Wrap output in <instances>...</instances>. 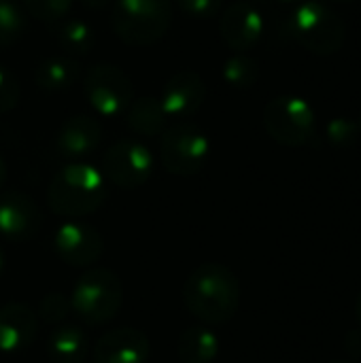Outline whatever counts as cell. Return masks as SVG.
Here are the masks:
<instances>
[{
	"instance_id": "83f0119b",
	"label": "cell",
	"mask_w": 361,
	"mask_h": 363,
	"mask_svg": "<svg viewBox=\"0 0 361 363\" xmlns=\"http://www.w3.org/2000/svg\"><path fill=\"white\" fill-rule=\"evenodd\" d=\"M360 128L357 123L345 119V117H338V119H332L326 128V136L334 143V145H349L355 140Z\"/></svg>"
},
{
	"instance_id": "7a4b0ae2",
	"label": "cell",
	"mask_w": 361,
	"mask_h": 363,
	"mask_svg": "<svg viewBox=\"0 0 361 363\" xmlns=\"http://www.w3.org/2000/svg\"><path fill=\"white\" fill-rule=\"evenodd\" d=\"M106 198L104 174L89 164H68L51 179L47 189L49 208L62 217H83L100 208Z\"/></svg>"
},
{
	"instance_id": "6da1fadb",
	"label": "cell",
	"mask_w": 361,
	"mask_h": 363,
	"mask_svg": "<svg viewBox=\"0 0 361 363\" xmlns=\"http://www.w3.org/2000/svg\"><path fill=\"white\" fill-rule=\"evenodd\" d=\"M187 311L209 325L228 323L240 304V285L236 274L223 264L198 266L183 287Z\"/></svg>"
},
{
	"instance_id": "e0dca14e",
	"label": "cell",
	"mask_w": 361,
	"mask_h": 363,
	"mask_svg": "<svg viewBox=\"0 0 361 363\" xmlns=\"http://www.w3.org/2000/svg\"><path fill=\"white\" fill-rule=\"evenodd\" d=\"M79 77V64L66 53L47 55L36 64L34 81L43 91H64L74 85Z\"/></svg>"
},
{
	"instance_id": "8fae6325",
	"label": "cell",
	"mask_w": 361,
	"mask_h": 363,
	"mask_svg": "<svg viewBox=\"0 0 361 363\" xmlns=\"http://www.w3.org/2000/svg\"><path fill=\"white\" fill-rule=\"evenodd\" d=\"M43 217L36 202L21 191L0 196V234L13 242H26L40 230Z\"/></svg>"
},
{
	"instance_id": "484cf974",
	"label": "cell",
	"mask_w": 361,
	"mask_h": 363,
	"mask_svg": "<svg viewBox=\"0 0 361 363\" xmlns=\"http://www.w3.org/2000/svg\"><path fill=\"white\" fill-rule=\"evenodd\" d=\"M19 96H21V89H19L17 79L4 66H0V113L13 111L19 102Z\"/></svg>"
},
{
	"instance_id": "9a60e30c",
	"label": "cell",
	"mask_w": 361,
	"mask_h": 363,
	"mask_svg": "<svg viewBox=\"0 0 361 363\" xmlns=\"http://www.w3.org/2000/svg\"><path fill=\"white\" fill-rule=\"evenodd\" d=\"M102 140V128L96 119L87 115H77L64 121L55 136V149L62 157L81 160L91 155Z\"/></svg>"
},
{
	"instance_id": "1f68e13d",
	"label": "cell",
	"mask_w": 361,
	"mask_h": 363,
	"mask_svg": "<svg viewBox=\"0 0 361 363\" xmlns=\"http://www.w3.org/2000/svg\"><path fill=\"white\" fill-rule=\"evenodd\" d=\"M355 311H357V319H360L361 323V291L360 296H357V300H355Z\"/></svg>"
},
{
	"instance_id": "2e32d148",
	"label": "cell",
	"mask_w": 361,
	"mask_h": 363,
	"mask_svg": "<svg viewBox=\"0 0 361 363\" xmlns=\"http://www.w3.org/2000/svg\"><path fill=\"white\" fill-rule=\"evenodd\" d=\"M38 321L32 308L26 304H6L0 308V351L19 353L26 351L36 338Z\"/></svg>"
},
{
	"instance_id": "cb8c5ba5",
	"label": "cell",
	"mask_w": 361,
	"mask_h": 363,
	"mask_svg": "<svg viewBox=\"0 0 361 363\" xmlns=\"http://www.w3.org/2000/svg\"><path fill=\"white\" fill-rule=\"evenodd\" d=\"M70 4H72V0H23L26 11L45 23L62 21L68 15Z\"/></svg>"
},
{
	"instance_id": "f546056e",
	"label": "cell",
	"mask_w": 361,
	"mask_h": 363,
	"mask_svg": "<svg viewBox=\"0 0 361 363\" xmlns=\"http://www.w3.org/2000/svg\"><path fill=\"white\" fill-rule=\"evenodd\" d=\"M89 9H96V11H100V9H106V6H111L115 0H83Z\"/></svg>"
},
{
	"instance_id": "52a82bcc",
	"label": "cell",
	"mask_w": 361,
	"mask_h": 363,
	"mask_svg": "<svg viewBox=\"0 0 361 363\" xmlns=\"http://www.w3.org/2000/svg\"><path fill=\"white\" fill-rule=\"evenodd\" d=\"M211 153L209 136L194 123H177L162 134L160 157L164 168L177 177L198 174Z\"/></svg>"
},
{
	"instance_id": "5bb4252c",
	"label": "cell",
	"mask_w": 361,
	"mask_h": 363,
	"mask_svg": "<svg viewBox=\"0 0 361 363\" xmlns=\"http://www.w3.org/2000/svg\"><path fill=\"white\" fill-rule=\"evenodd\" d=\"M149 338L132 328L106 332L94 347V363H145L149 359Z\"/></svg>"
},
{
	"instance_id": "9c48e42d",
	"label": "cell",
	"mask_w": 361,
	"mask_h": 363,
	"mask_svg": "<svg viewBox=\"0 0 361 363\" xmlns=\"http://www.w3.org/2000/svg\"><path fill=\"white\" fill-rule=\"evenodd\" d=\"M83 89L87 102L100 117L121 115L130 106L134 96L130 77L113 64L94 66L85 77Z\"/></svg>"
},
{
	"instance_id": "f1b7e54d",
	"label": "cell",
	"mask_w": 361,
	"mask_h": 363,
	"mask_svg": "<svg viewBox=\"0 0 361 363\" xmlns=\"http://www.w3.org/2000/svg\"><path fill=\"white\" fill-rule=\"evenodd\" d=\"M345 349L351 357H361V330H353L345 336Z\"/></svg>"
},
{
	"instance_id": "4dcf8cb0",
	"label": "cell",
	"mask_w": 361,
	"mask_h": 363,
	"mask_svg": "<svg viewBox=\"0 0 361 363\" xmlns=\"http://www.w3.org/2000/svg\"><path fill=\"white\" fill-rule=\"evenodd\" d=\"M4 181H6V166H4V162H2V157H0V189H2V185H4Z\"/></svg>"
},
{
	"instance_id": "836d02e7",
	"label": "cell",
	"mask_w": 361,
	"mask_h": 363,
	"mask_svg": "<svg viewBox=\"0 0 361 363\" xmlns=\"http://www.w3.org/2000/svg\"><path fill=\"white\" fill-rule=\"evenodd\" d=\"M332 2H355V0H332Z\"/></svg>"
},
{
	"instance_id": "d6a6232c",
	"label": "cell",
	"mask_w": 361,
	"mask_h": 363,
	"mask_svg": "<svg viewBox=\"0 0 361 363\" xmlns=\"http://www.w3.org/2000/svg\"><path fill=\"white\" fill-rule=\"evenodd\" d=\"M2 270H4V253L0 249V274H2Z\"/></svg>"
},
{
	"instance_id": "ffe728a7",
	"label": "cell",
	"mask_w": 361,
	"mask_h": 363,
	"mask_svg": "<svg viewBox=\"0 0 361 363\" xmlns=\"http://www.w3.org/2000/svg\"><path fill=\"white\" fill-rule=\"evenodd\" d=\"M89 351V338L79 328H60L51 334L47 353L53 363H83Z\"/></svg>"
},
{
	"instance_id": "d4e9b609",
	"label": "cell",
	"mask_w": 361,
	"mask_h": 363,
	"mask_svg": "<svg viewBox=\"0 0 361 363\" xmlns=\"http://www.w3.org/2000/svg\"><path fill=\"white\" fill-rule=\"evenodd\" d=\"M70 313V300L62 294H49L38 306V315L45 323H60Z\"/></svg>"
},
{
	"instance_id": "d6986e66",
	"label": "cell",
	"mask_w": 361,
	"mask_h": 363,
	"mask_svg": "<svg viewBox=\"0 0 361 363\" xmlns=\"http://www.w3.org/2000/svg\"><path fill=\"white\" fill-rule=\"evenodd\" d=\"M219 353V338L206 328H189L177 340L181 363H213Z\"/></svg>"
},
{
	"instance_id": "5b68a950",
	"label": "cell",
	"mask_w": 361,
	"mask_h": 363,
	"mask_svg": "<svg viewBox=\"0 0 361 363\" xmlns=\"http://www.w3.org/2000/svg\"><path fill=\"white\" fill-rule=\"evenodd\" d=\"M289 32L319 55L336 53L345 43V21L323 0H302L289 17Z\"/></svg>"
},
{
	"instance_id": "ba28073f",
	"label": "cell",
	"mask_w": 361,
	"mask_h": 363,
	"mask_svg": "<svg viewBox=\"0 0 361 363\" xmlns=\"http://www.w3.org/2000/svg\"><path fill=\"white\" fill-rule=\"evenodd\" d=\"M153 153L134 138H123L113 143L102 160V174L115 187L136 189L145 185L153 172Z\"/></svg>"
},
{
	"instance_id": "8d00e7d4",
	"label": "cell",
	"mask_w": 361,
	"mask_h": 363,
	"mask_svg": "<svg viewBox=\"0 0 361 363\" xmlns=\"http://www.w3.org/2000/svg\"><path fill=\"white\" fill-rule=\"evenodd\" d=\"M336 363H349V362H336Z\"/></svg>"
},
{
	"instance_id": "3957f363",
	"label": "cell",
	"mask_w": 361,
	"mask_h": 363,
	"mask_svg": "<svg viewBox=\"0 0 361 363\" xmlns=\"http://www.w3.org/2000/svg\"><path fill=\"white\" fill-rule=\"evenodd\" d=\"M170 21V0H115L111 4L113 32L134 47H147L160 40Z\"/></svg>"
},
{
	"instance_id": "7402d4cb",
	"label": "cell",
	"mask_w": 361,
	"mask_h": 363,
	"mask_svg": "<svg viewBox=\"0 0 361 363\" xmlns=\"http://www.w3.org/2000/svg\"><path fill=\"white\" fill-rule=\"evenodd\" d=\"M226 83L236 89H249L257 83L260 79V64L247 55V53H234L232 57L226 60L223 70H221Z\"/></svg>"
},
{
	"instance_id": "8992f818",
	"label": "cell",
	"mask_w": 361,
	"mask_h": 363,
	"mask_svg": "<svg viewBox=\"0 0 361 363\" xmlns=\"http://www.w3.org/2000/svg\"><path fill=\"white\" fill-rule=\"evenodd\" d=\"M266 132L285 147H306L317 143V113L298 96H279L264 108Z\"/></svg>"
},
{
	"instance_id": "7c38bea8",
	"label": "cell",
	"mask_w": 361,
	"mask_h": 363,
	"mask_svg": "<svg viewBox=\"0 0 361 363\" xmlns=\"http://www.w3.org/2000/svg\"><path fill=\"white\" fill-rule=\"evenodd\" d=\"M219 32L226 45L234 51H249L264 34V17L260 9L247 0L230 4L219 21Z\"/></svg>"
},
{
	"instance_id": "e575fe53",
	"label": "cell",
	"mask_w": 361,
	"mask_h": 363,
	"mask_svg": "<svg viewBox=\"0 0 361 363\" xmlns=\"http://www.w3.org/2000/svg\"><path fill=\"white\" fill-rule=\"evenodd\" d=\"M281 2H302V0H281Z\"/></svg>"
},
{
	"instance_id": "4316f807",
	"label": "cell",
	"mask_w": 361,
	"mask_h": 363,
	"mask_svg": "<svg viewBox=\"0 0 361 363\" xmlns=\"http://www.w3.org/2000/svg\"><path fill=\"white\" fill-rule=\"evenodd\" d=\"M179 4V9L194 17V19H209L219 15V11L223 9V0H174Z\"/></svg>"
},
{
	"instance_id": "603a6c76",
	"label": "cell",
	"mask_w": 361,
	"mask_h": 363,
	"mask_svg": "<svg viewBox=\"0 0 361 363\" xmlns=\"http://www.w3.org/2000/svg\"><path fill=\"white\" fill-rule=\"evenodd\" d=\"M26 28V15L15 0H0V47L15 43Z\"/></svg>"
},
{
	"instance_id": "ac0fdd59",
	"label": "cell",
	"mask_w": 361,
	"mask_h": 363,
	"mask_svg": "<svg viewBox=\"0 0 361 363\" xmlns=\"http://www.w3.org/2000/svg\"><path fill=\"white\" fill-rule=\"evenodd\" d=\"M126 111H128L126 121L130 130L140 136H160L168 121V115L162 108L160 98L153 96H143L138 100H132Z\"/></svg>"
},
{
	"instance_id": "30bf717a",
	"label": "cell",
	"mask_w": 361,
	"mask_h": 363,
	"mask_svg": "<svg viewBox=\"0 0 361 363\" xmlns=\"http://www.w3.org/2000/svg\"><path fill=\"white\" fill-rule=\"evenodd\" d=\"M53 249L62 262L74 268H85L98 262L102 255V236L87 223L68 221L57 228L53 236Z\"/></svg>"
},
{
	"instance_id": "277c9868",
	"label": "cell",
	"mask_w": 361,
	"mask_h": 363,
	"mask_svg": "<svg viewBox=\"0 0 361 363\" xmlns=\"http://www.w3.org/2000/svg\"><path fill=\"white\" fill-rule=\"evenodd\" d=\"M123 302V287L115 272L91 268L74 283L70 294V311L89 325L111 321Z\"/></svg>"
},
{
	"instance_id": "4fadbf2b",
	"label": "cell",
	"mask_w": 361,
	"mask_h": 363,
	"mask_svg": "<svg viewBox=\"0 0 361 363\" xmlns=\"http://www.w3.org/2000/svg\"><path fill=\"white\" fill-rule=\"evenodd\" d=\"M204 96L206 87L200 74L194 70H181L168 79V83L162 89L160 102L168 119H187L202 106Z\"/></svg>"
},
{
	"instance_id": "44dd1931",
	"label": "cell",
	"mask_w": 361,
	"mask_h": 363,
	"mask_svg": "<svg viewBox=\"0 0 361 363\" xmlns=\"http://www.w3.org/2000/svg\"><path fill=\"white\" fill-rule=\"evenodd\" d=\"M55 38L62 51L70 57L87 55L96 45V32L85 19H62L55 28Z\"/></svg>"
},
{
	"instance_id": "d590c367",
	"label": "cell",
	"mask_w": 361,
	"mask_h": 363,
	"mask_svg": "<svg viewBox=\"0 0 361 363\" xmlns=\"http://www.w3.org/2000/svg\"><path fill=\"white\" fill-rule=\"evenodd\" d=\"M357 128H360V132H361V113H360V119H357Z\"/></svg>"
}]
</instances>
